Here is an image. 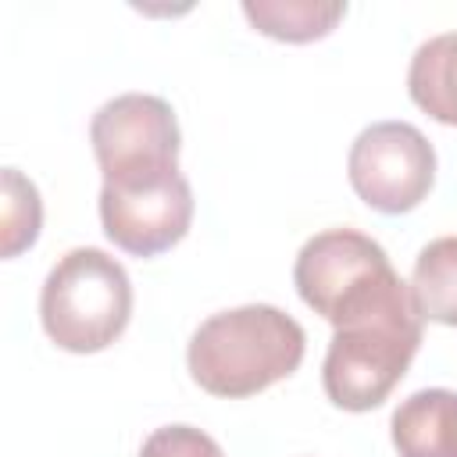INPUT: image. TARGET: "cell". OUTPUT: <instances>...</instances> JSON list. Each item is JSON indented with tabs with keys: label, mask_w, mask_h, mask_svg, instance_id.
<instances>
[{
	"label": "cell",
	"mask_w": 457,
	"mask_h": 457,
	"mask_svg": "<svg viewBox=\"0 0 457 457\" xmlns=\"http://www.w3.org/2000/svg\"><path fill=\"white\" fill-rule=\"evenodd\" d=\"M332 328L321 364L325 396L350 414L382 407L421 346V314L411 286L396 268L382 271L339 303Z\"/></svg>",
	"instance_id": "cell-1"
},
{
	"label": "cell",
	"mask_w": 457,
	"mask_h": 457,
	"mask_svg": "<svg viewBox=\"0 0 457 457\" xmlns=\"http://www.w3.org/2000/svg\"><path fill=\"white\" fill-rule=\"evenodd\" d=\"M303 350L307 336L293 314L271 303H243L196 325L186 346V368L204 393L243 400L289 378Z\"/></svg>",
	"instance_id": "cell-2"
},
{
	"label": "cell",
	"mask_w": 457,
	"mask_h": 457,
	"mask_svg": "<svg viewBox=\"0 0 457 457\" xmlns=\"http://www.w3.org/2000/svg\"><path fill=\"white\" fill-rule=\"evenodd\" d=\"M132 318V278L118 257L75 246L43 278L39 321L54 346L68 353L107 350Z\"/></svg>",
	"instance_id": "cell-3"
},
{
	"label": "cell",
	"mask_w": 457,
	"mask_h": 457,
	"mask_svg": "<svg viewBox=\"0 0 457 457\" xmlns=\"http://www.w3.org/2000/svg\"><path fill=\"white\" fill-rule=\"evenodd\" d=\"M346 175L371 211L407 214L436 182V150L411 121H375L350 143Z\"/></svg>",
	"instance_id": "cell-4"
},
{
	"label": "cell",
	"mask_w": 457,
	"mask_h": 457,
	"mask_svg": "<svg viewBox=\"0 0 457 457\" xmlns=\"http://www.w3.org/2000/svg\"><path fill=\"white\" fill-rule=\"evenodd\" d=\"M89 143L104 182H114L175 171L182 132L168 100L154 93H121L93 114Z\"/></svg>",
	"instance_id": "cell-5"
},
{
	"label": "cell",
	"mask_w": 457,
	"mask_h": 457,
	"mask_svg": "<svg viewBox=\"0 0 457 457\" xmlns=\"http://www.w3.org/2000/svg\"><path fill=\"white\" fill-rule=\"evenodd\" d=\"M100 225H104V236L118 250L132 257H157L189 232L193 189L179 168L161 171V175L104 182L100 186Z\"/></svg>",
	"instance_id": "cell-6"
},
{
	"label": "cell",
	"mask_w": 457,
	"mask_h": 457,
	"mask_svg": "<svg viewBox=\"0 0 457 457\" xmlns=\"http://www.w3.org/2000/svg\"><path fill=\"white\" fill-rule=\"evenodd\" d=\"M386 268H393L389 253L371 236L357 228H325L300 246L293 264V286L300 300L328 321L353 289H361Z\"/></svg>",
	"instance_id": "cell-7"
},
{
	"label": "cell",
	"mask_w": 457,
	"mask_h": 457,
	"mask_svg": "<svg viewBox=\"0 0 457 457\" xmlns=\"http://www.w3.org/2000/svg\"><path fill=\"white\" fill-rule=\"evenodd\" d=\"M400 457H457V393L418 389L389 418Z\"/></svg>",
	"instance_id": "cell-8"
},
{
	"label": "cell",
	"mask_w": 457,
	"mask_h": 457,
	"mask_svg": "<svg viewBox=\"0 0 457 457\" xmlns=\"http://www.w3.org/2000/svg\"><path fill=\"white\" fill-rule=\"evenodd\" d=\"M411 100L439 125H457V29L425 39L407 68Z\"/></svg>",
	"instance_id": "cell-9"
},
{
	"label": "cell",
	"mask_w": 457,
	"mask_h": 457,
	"mask_svg": "<svg viewBox=\"0 0 457 457\" xmlns=\"http://www.w3.org/2000/svg\"><path fill=\"white\" fill-rule=\"evenodd\" d=\"M246 21L278 43L325 39L346 14L343 0H243Z\"/></svg>",
	"instance_id": "cell-10"
},
{
	"label": "cell",
	"mask_w": 457,
	"mask_h": 457,
	"mask_svg": "<svg viewBox=\"0 0 457 457\" xmlns=\"http://www.w3.org/2000/svg\"><path fill=\"white\" fill-rule=\"evenodd\" d=\"M407 286L421 321L457 328V236H439L425 243L414 257Z\"/></svg>",
	"instance_id": "cell-11"
},
{
	"label": "cell",
	"mask_w": 457,
	"mask_h": 457,
	"mask_svg": "<svg viewBox=\"0 0 457 457\" xmlns=\"http://www.w3.org/2000/svg\"><path fill=\"white\" fill-rule=\"evenodd\" d=\"M4 257H18L39 239L43 228V200L32 179L18 168H4Z\"/></svg>",
	"instance_id": "cell-12"
},
{
	"label": "cell",
	"mask_w": 457,
	"mask_h": 457,
	"mask_svg": "<svg viewBox=\"0 0 457 457\" xmlns=\"http://www.w3.org/2000/svg\"><path fill=\"white\" fill-rule=\"evenodd\" d=\"M139 457H225V450L204 428H193V425H161V428H154L143 439Z\"/></svg>",
	"instance_id": "cell-13"
}]
</instances>
